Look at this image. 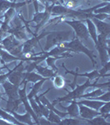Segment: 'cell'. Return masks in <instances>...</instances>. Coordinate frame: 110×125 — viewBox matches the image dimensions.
I'll use <instances>...</instances> for the list:
<instances>
[{
    "mask_svg": "<svg viewBox=\"0 0 110 125\" xmlns=\"http://www.w3.org/2000/svg\"><path fill=\"white\" fill-rule=\"evenodd\" d=\"M39 64L37 61H27V65L24 67V71L25 72H32L35 69V67Z\"/></svg>",
    "mask_w": 110,
    "mask_h": 125,
    "instance_id": "836d02e7",
    "label": "cell"
},
{
    "mask_svg": "<svg viewBox=\"0 0 110 125\" xmlns=\"http://www.w3.org/2000/svg\"><path fill=\"white\" fill-rule=\"evenodd\" d=\"M0 117H1V118H3V120L8 121V122L10 123L11 124H17V125L23 124L21 122H19L18 120L16 119L10 113H8V111L3 109V108H0Z\"/></svg>",
    "mask_w": 110,
    "mask_h": 125,
    "instance_id": "7402d4cb",
    "label": "cell"
},
{
    "mask_svg": "<svg viewBox=\"0 0 110 125\" xmlns=\"http://www.w3.org/2000/svg\"><path fill=\"white\" fill-rule=\"evenodd\" d=\"M13 71V69H8V73H1L0 74V84H2L3 82L8 79V76L11 74V73Z\"/></svg>",
    "mask_w": 110,
    "mask_h": 125,
    "instance_id": "8d00e7d4",
    "label": "cell"
},
{
    "mask_svg": "<svg viewBox=\"0 0 110 125\" xmlns=\"http://www.w3.org/2000/svg\"><path fill=\"white\" fill-rule=\"evenodd\" d=\"M26 27L25 25L21 26H16V27H10V29L8 32V33H10L13 35L14 37L19 41L24 42L27 40V36L26 34Z\"/></svg>",
    "mask_w": 110,
    "mask_h": 125,
    "instance_id": "30bf717a",
    "label": "cell"
},
{
    "mask_svg": "<svg viewBox=\"0 0 110 125\" xmlns=\"http://www.w3.org/2000/svg\"><path fill=\"white\" fill-rule=\"evenodd\" d=\"M102 94H103V88H98L96 90H94V91H92L90 93H88V94H82L79 97V98H89V99H91V98H95V97H98L99 95H101Z\"/></svg>",
    "mask_w": 110,
    "mask_h": 125,
    "instance_id": "f1b7e54d",
    "label": "cell"
},
{
    "mask_svg": "<svg viewBox=\"0 0 110 125\" xmlns=\"http://www.w3.org/2000/svg\"><path fill=\"white\" fill-rule=\"evenodd\" d=\"M92 21L94 23L96 30L98 34H103V35H109L110 34V23L104 21H100L92 18Z\"/></svg>",
    "mask_w": 110,
    "mask_h": 125,
    "instance_id": "8fae6325",
    "label": "cell"
},
{
    "mask_svg": "<svg viewBox=\"0 0 110 125\" xmlns=\"http://www.w3.org/2000/svg\"><path fill=\"white\" fill-rule=\"evenodd\" d=\"M3 88L4 89L5 94L8 97V99L13 100V99H17L19 98L18 96V88L19 87L14 85V84L11 83L8 80H6L2 83Z\"/></svg>",
    "mask_w": 110,
    "mask_h": 125,
    "instance_id": "52a82bcc",
    "label": "cell"
},
{
    "mask_svg": "<svg viewBox=\"0 0 110 125\" xmlns=\"http://www.w3.org/2000/svg\"><path fill=\"white\" fill-rule=\"evenodd\" d=\"M61 119H62V118L59 115H57L53 111L50 110L49 115L47 117V120H49L50 122L52 123L53 124H60V122L61 121Z\"/></svg>",
    "mask_w": 110,
    "mask_h": 125,
    "instance_id": "f546056e",
    "label": "cell"
},
{
    "mask_svg": "<svg viewBox=\"0 0 110 125\" xmlns=\"http://www.w3.org/2000/svg\"><path fill=\"white\" fill-rule=\"evenodd\" d=\"M110 70V62L109 61L107 62L104 65H103V68L100 70H99V77H109L110 74L108 73Z\"/></svg>",
    "mask_w": 110,
    "mask_h": 125,
    "instance_id": "1f68e13d",
    "label": "cell"
},
{
    "mask_svg": "<svg viewBox=\"0 0 110 125\" xmlns=\"http://www.w3.org/2000/svg\"><path fill=\"white\" fill-rule=\"evenodd\" d=\"M99 112L102 115L109 114L110 113V103L105 102L104 104L100 107V108L99 109Z\"/></svg>",
    "mask_w": 110,
    "mask_h": 125,
    "instance_id": "e575fe53",
    "label": "cell"
},
{
    "mask_svg": "<svg viewBox=\"0 0 110 125\" xmlns=\"http://www.w3.org/2000/svg\"><path fill=\"white\" fill-rule=\"evenodd\" d=\"M89 124H94V125H110V123L107 122V119L103 117L102 114L98 115L93 118L92 119H87L85 120Z\"/></svg>",
    "mask_w": 110,
    "mask_h": 125,
    "instance_id": "603a6c76",
    "label": "cell"
},
{
    "mask_svg": "<svg viewBox=\"0 0 110 125\" xmlns=\"http://www.w3.org/2000/svg\"><path fill=\"white\" fill-rule=\"evenodd\" d=\"M79 105V117L85 120L92 119L93 118L100 115V113L98 110H94L93 108H90L87 106H85L83 104H78Z\"/></svg>",
    "mask_w": 110,
    "mask_h": 125,
    "instance_id": "9c48e42d",
    "label": "cell"
},
{
    "mask_svg": "<svg viewBox=\"0 0 110 125\" xmlns=\"http://www.w3.org/2000/svg\"><path fill=\"white\" fill-rule=\"evenodd\" d=\"M65 58H67L66 56H57V57H52V56H51V57H47L45 60H46V62H47L48 67H51V69H53L54 71L58 72L59 70H58V68L55 66V62L57 61V59Z\"/></svg>",
    "mask_w": 110,
    "mask_h": 125,
    "instance_id": "484cf974",
    "label": "cell"
},
{
    "mask_svg": "<svg viewBox=\"0 0 110 125\" xmlns=\"http://www.w3.org/2000/svg\"><path fill=\"white\" fill-rule=\"evenodd\" d=\"M88 3L87 0H64L63 5L71 9H76L77 8L82 7L85 3Z\"/></svg>",
    "mask_w": 110,
    "mask_h": 125,
    "instance_id": "44dd1931",
    "label": "cell"
},
{
    "mask_svg": "<svg viewBox=\"0 0 110 125\" xmlns=\"http://www.w3.org/2000/svg\"><path fill=\"white\" fill-rule=\"evenodd\" d=\"M0 125H11V124L8 121L3 120V118H0Z\"/></svg>",
    "mask_w": 110,
    "mask_h": 125,
    "instance_id": "60d3db41",
    "label": "cell"
},
{
    "mask_svg": "<svg viewBox=\"0 0 110 125\" xmlns=\"http://www.w3.org/2000/svg\"><path fill=\"white\" fill-rule=\"evenodd\" d=\"M59 45L62 46V47H65V48H70V49H71L72 51H73V53H82L85 54V55L88 56L89 59H90L92 64H93V68H95L96 62H95L94 58L96 56L94 55V52L89 50L85 44L82 43L81 40L76 38L75 36L71 41L64 42V43L59 44Z\"/></svg>",
    "mask_w": 110,
    "mask_h": 125,
    "instance_id": "7a4b0ae2",
    "label": "cell"
},
{
    "mask_svg": "<svg viewBox=\"0 0 110 125\" xmlns=\"http://www.w3.org/2000/svg\"><path fill=\"white\" fill-rule=\"evenodd\" d=\"M16 60H20V61H22V58L12 55L11 53H9L8 52L6 51L3 48H0V62H1V63L5 64V63H7V62L16 61Z\"/></svg>",
    "mask_w": 110,
    "mask_h": 125,
    "instance_id": "2e32d148",
    "label": "cell"
},
{
    "mask_svg": "<svg viewBox=\"0 0 110 125\" xmlns=\"http://www.w3.org/2000/svg\"><path fill=\"white\" fill-rule=\"evenodd\" d=\"M70 104H71V105L68 107H64L62 106L61 104H60V106L62 108H64V109L67 110V114L70 117H71V118H78L79 115V105L77 104L76 99L72 100Z\"/></svg>",
    "mask_w": 110,
    "mask_h": 125,
    "instance_id": "4fadbf2b",
    "label": "cell"
},
{
    "mask_svg": "<svg viewBox=\"0 0 110 125\" xmlns=\"http://www.w3.org/2000/svg\"><path fill=\"white\" fill-rule=\"evenodd\" d=\"M105 102L103 101H99V100H95V99H89V98H86V99L84 100H79V101L77 102L78 104H83L85 106H87L90 108H93L94 110H98L100 108V107L104 104Z\"/></svg>",
    "mask_w": 110,
    "mask_h": 125,
    "instance_id": "5bb4252c",
    "label": "cell"
},
{
    "mask_svg": "<svg viewBox=\"0 0 110 125\" xmlns=\"http://www.w3.org/2000/svg\"><path fill=\"white\" fill-rule=\"evenodd\" d=\"M28 83L24 82L23 83V87L22 88H18V96H19V99L21 100L22 104H23L24 107H25V109L27 110V113H29L31 114V118H33V120L35 121L36 124H39V118L37 117V114L34 113V111L32 110L31 107V104L29 103V100L27 98V84Z\"/></svg>",
    "mask_w": 110,
    "mask_h": 125,
    "instance_id": "8992f818",
    "label": "cell"
},
{
    "mask_svg": "<svg viewBox=\"0 0 110 125\" xmlns=\"http://www.w3.org/2000/svg\"><path fill=\"white\" fill-rule=\"evenodd\" d=\"M43 77L41 76L39 73H34V72H25L24 73V77L23 79V84L24 82H27V83H35L36 82L39 81V80L43 79Z\"/></svg>",
    "mask_w": 110,
    "mask_h": 125,
    "instance_id": "ffe728a7",
    "label": "cell"
},
{
    "mask_svg": "<svg viewBox=\"0 0 110 125\" xmlns=\"http://www.w3.org/2000/svg\"><path fill=\"white\" fill-rule=\"evenodd\" d=\"M65 79L61 75H55L53 77V85L55 88H64L65 86Z\"/></svg>",
    "mask_w": 110,
    "mask_h": 125,
    "instance_id": "4316f807",
    "label": "cell"
},
{
    "mask_svg": "<svg viewBox=\"0 0 110 125\" xmlns=\"http://www.w3.org/2000/svg\"><path fill=\"white\" fill-rule=\"evenodd\" d=\"M51 79V78H44L43 79L41 80H39V81L36 82L35 83L33 84L32 88H31V91H30V93L28 94H27V98L28 99H30V98H34V96L37 95V93H38L40 90H41V86L43 85V83H45L47 80H49Z\"/></svg>",
    "mask_w": 110,
    "mask_h": 125,
    "instance_id": "d6986e66",
    "label": "cell"
},
{
    "mask_svg": "<svg viewBox=\"0 0 110 125\" xmlns=\"http://www.w3.org/2000/svg\"><path fill=\"white\" fill-rule=\"evenodd\" d=\"M21 104H22V102L19 98H17V99H13V100L8 99L7 105H6V108L4 110L8 111V112H10V111H17L18 109L19 105Z\"/></svg>",
    "mask_w": 110,
    "mask_h": 125,
    "instance_id": "cb8c5ba5",
    "label": "cell"
},
{
    "mask_svg": "<svg viewBox=\"0 0 110 125\" xmlns=\"http://www.w3.org/2000/svg\"><path fill=\"white\" fill-rule=\"evenodd\" d=\"M31 3V0L25 2H21V3H17V2L8 1V0H0V16L3 14L4 12L7 11L9 9H19L21 7H24L27 3Z\"/></svg>",
    "mask_w": 110,
    "mask_h": 125,
    "instance_id": "ba28073f",
    "label": "cell"
},
{
    "mask_svg": "<svg viewBox=\"0 0 110 125\" xmlns=\"http://www.w3.org/2000/svg\"><path fill=\"white\" fill-rule=\"evenodd\" d=\"M65 23H67L73 29L75 32V36L80 40L87 41L89 39V34L88 32L87 26L83 20L73 19V20H62Z\"/></svg>",
    "mask_w": 110,
    "mask_h": 125,
    "instance_id": "277c9868",
    "label": "cell"
},
{
    "mask_svg": "<svg viewBox=\"0 0 110 125\" xmlns=\"http://www.w3.org/2000/svg\"><path fill=\"white\" fill-rule=\"evenodd\" d=\"M38 1L41 2L42 4L45 6V7H48L49 5L51 4V0H38Z\"/></svg>",
    "mask_w": 110,
    "mask_h": 125,
    "instance_id": "ab89813d",
    "label": "cell"
},
{
    "mask_svg": "<svg viewBox=\"0 0 110 125\" xmlns=\"http://www.w3.org/2000/svg\"><path fill=\"white\" fill-rule=\"evenodd\" d=\"M109 11H110V3L103 6V7L98 8L95 10H94L93 13H107V14H110Z\"/></svg>",
    "mask_w": 110,
    "mask_h": 125,
    "instance_id": "d6a6232c",
    "label": "cell"
},
{
    "mask_svg": "<svg viewBox=\"0 0 110 125\" xmlns=\"http://www.w3.org/2000/svg\"><path fill=\"white\" fill-rule=\"evenodd\" d=\"M2 23H3V21H2V20L0 19V24H2Z\"/></svg>",
    "mask_w": 110,
    "mask_h": 125,
    "instance_id": "b9f144b4",
    "label": "cell"
},
{
    "mask_svg": "<svg viewBox=\"0 0 110 125\" xmlns=\"http://www.w3.org/2000/svg\"><path fill=\"white\" fill-rule=\"evenodd\" d=\"M10 114H12L17 120L21 122L23 124H28V125H34L36 124L35 123L32 122V118H31V114L29 113H26L24 114H17L16 111H10Z\"/></svg>",
    "mask_w": 110,
    "mask_h": 125,
    "instance_id": "7c38bea8",
    "label": "cell"
},
{
    "mask_svg": "<svg viewBox=\"0 0 110 125\" xmlns=\"http://www.w3.org/2000/svg\"><path fill=\"white\" fill-rule=\"evenodd\" d=\"M85 23H86L88 32H89V38H91L96 46L98 44V39H97L98 33H97V30H96L94 23H93L91 19H85Z\"/></svg>",
    "mask_w": 110,
    "mask_h": 125,
    "instance_id": "9a60e30c",
    "label": "cell"
},
{
    "mask_svg": "<svg viewBox=\"0 0 110 125\" xmlns=\"http://www.w3.org/2000/svg\"><path fill=\"white\" fill-rule=\"evenodd\" d=\"M48 33H49V32L44 31L41 33H40L39 35L36 34L31 39H27L26 41H24L23 43V53L24 57H28V56L31 55V53L33 52V49L37 47V44L41 47L40 40L43 39L44 37H46ZM41 51H43L42 48H41Z\"/></svg>",
    "mask_w": 110,
    "mask_h": 125,
    "instance_id": "5b68a950",
    "label": "cell"
},
{
    "mask_svg": "<svg viewBox=\"0 0 110 125\" xmlns=\"http://www.w3.org/2000/svg\"><path fill=\"white\" fill-rule=\"evenodd\" d=\"M8 1H13V0H8Z\"/></svg>",
    "mask_w": 110,
    "mask_h": 125,
    "instance_id": "7bdbcfd3",
    "label": "cell"
},
{
    "mask_svg": "<svg viewBox=\"0 0 110 125\" xmlns=\"http://www.w3.org/2000/svg\"><path fill=\"white\" fill-rule=\"evenodd\" d=\"M60 124L62 125H79L82 124L80 122V119L79 118H64L60 122Z\"/></svg>",
    "mask_w": 110,
    "mask_h": 125,
    "instance_id": "83f0119b",
    "label": "cell"
},
{
    "mask_svg": "<svg viewBox=\"0 0 110 125\" xmlns=\"http://www.w3.org/2000/svg\"><path fill=\"white\" fill-rule=\"evenodd\" d=\"M31 3L34 5V9H35V13L39 12V4H38V0H31Z\"/></svg>",
    "mask_w": 110,
    "mask_h": 125,
    "instance_id": "f35d334b",
    "label": "cell"
},
{
    "mask_svg": "<svg viewBox=\"0 0 110 125\" xmlns=\"http://www.w3.org/2000/svg\"><path fill=\"white\" fill-rule=\"evenodd\" d=\"M28 100H29L30 104H31V108H32V110L34 111V113L37 115V117H38V118L42 117V115H41V110H40V108H39L38 104H37V103L35 101V99L32 98H30V99H28Z\"/></svg>",
    "mask_w": 110,
    "mask_h": 125,
    "instance_id": "4dcf8cb0",
    "label": "cell"
},
{
    "mask_svg": "<svg viewBox=\"0 0 110 125\" xmlns=\"http://www.w3.org/2000/svg\"><path fill=\"white\" fill-rule=\"evenodd\" d=\"M97 81H98V79H96L94 83H91L90 80L87 79L86 81L83 84H81V85H75V88H74L71 92L68 91L66 88H64L68 94L64 97H60V98H55L51 104L55 105V104H58V103H61V102L71 103V101H72V100L79 99L80 95H82V94H84V92H85V90H86L89 87H97V88H103V87L109 88V81H108L107 83H101V84L97 83Z\"/></svg>",
    "mask_w": 110,
    "mask_h": 125,
    "instance_id": "6da1fadb",
    "label": "cell"
},
{
    "mask_svg": "<svg viewBox=\"0 0 110 125\" xmlns=\"http://www.w3.org/2000/svg\"><path fill=\"white\" fill-rule=\"evenodd\" d=\"M15 15H16V9H9L6 12H4L3 16L0 18L3 19L2 21H3L4 23L9 24L10 22H11V20L13 19V17H14Z\"/></svg>",
    "mask_w": 110,
    "mask_h": 125,
    "instance_id": "d4e9b609",
    "label": "cell"
},
{
    "mask_svg": "<svg viewBox=\"0 0 110 125\" xmlns=\"http://www.w3.org/2000/svg\"><path fill=\"white\" fill-rule=\"evenodd\" d=\"M94 19L100 20V21H103V20L105 19H109L110 18V14H107V13H93V17Z\"/></svg>",
    "mask_w": 110,
    "mask_h": 125,
    "instance_id": "d590c367",
    "label": "cell"
},
{
    "mask_svg": "<svg viewBox=\"0 0 110 125\" xmlns=\"http://www.w3.org/2000/svg\"><path fill=\"white\" fill-rule=\"evenodd\" d=\"M35 69L38 72V73L41 76H42L43 78H53L55 75H56L57 72L54 71L53 69L47 67H42V66L39 65L37 64V66L35 67Z\"/></svg>",
    "mask_w": 110,
    "mask_h": 125,
    "instance_id": "e0dca14e",
    "label": "cell"
},
{
    "mask_svg": "<svg viewBox=\"0 0 110 125\" xmlns=\"http://www.w3.org/2000/svg\"><path fill=\"white\" fill-rule=\"evenodd\" d=\"M40 100H41V102L43 104H45V105L47 106L50 110H51V111H53L54 113H55V114H56L57 115H59L60 117H61V118H65V117H66V116L68 115L67 113L61 112V111L57 110L56 108H55V106H54V104H51V103H50V101L47 99V98H46L45 95L41 96V98H40Z\"/></svg>",
    "mask_w": 110,
    "mask_h": 125,
    "instance_id": "ac0fdd59",
    "label": "cell"
},
{
    "mask_svg": "<svg viewBox=\"0 0 110 125\" xmlns=\"http://www.w3.org/2000/svg\"><path fill=\"white\" fill-rule=\"evenodd\" d=\"M39 124H53L52 123H51L49 120H47V118H46L45 117H41L39 118Z\"/></svg>",
    "mask_w": 110,
    "mask_h": 125,
    "instance_id": "74e56055",
    "label": "cell"
},
{
    "mask_svg": "<svg viewBox=\"0 0 110 125\" xmlns=\"http://www.w3.org/2000/svg\"><path fill=\"white\" fill-rule=\"evenodd\" d=\"M71 31H51L49 32L47 37V43L43 51H49L52 48L59 44L71 40Z\"/></svg>",
    "mask_w": 110,
    "mask_h": 125,
    "instance_id": "3957f363",
    "label": "cell"
}]
</instances>
